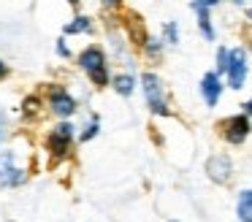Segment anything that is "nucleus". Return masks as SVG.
Listing matches in <instances>:
<instances>
[{
  "label": "nucleus",
  "instance_id": "nucleus-16",
  "mask_svg": "<svg viewBox=\"0 0 252 222\" xmlns=\"http://www.w3.org/2000/svg\"><path fill=\"white\" fill-rule=\"evenodd\" d=\"M95 135H98V117H93V122H90L87 127L82 130V135H79V141H82V144H87L90 138H95Z\"/></svg>",
  "mask_w": 252,
  "mask_h": 222
},
{
  "label": "nucleus",
  "instance_id": "nucleus-2",
  "mask_svg": "<svg viewBox=\"0 0 252 222\" xmlns=\"http://www.w3.org/2000/svg\"><path fill=\"white\" fill-rule=\"evenodd\" d=\"M141 87H144V95H147V106L152 108L155 114H160V117L171 114L168 97H165V87H163V81H160L158 76H155V73H144L141 76Z\"/></svg>",
  "mask_w": 252,
  "mask_h": 222
},
{
  "label": "nucleus",
  "instance_id": "nucleus-21",
  "mask_svg": "<svg viewBox=\"0 0 252 222\" xmlns=\"http://www.w3.org/2000/svg\"><path fill=\"white\" fill-rule=\"evenodd\" d=\"M3 76H6V63L0 60V79H3Z\"/></svg>",
  "mask_w": 252,
  "mask_h": 222
},
{
  "label": "nucleus",
  "instance_id": "nucleus-3",
  "mask_svg": "<svg viewBox=\"0 0 252 222\" xmlns=\"http://www.w3.org/2000/svg\"><path fill=\"white\" fill-rule=\"evenodd\" d=\"M71 138H73V125L71 122H60L49 135H46V149H49V155H52V165L65 160L68 149H71Z\"/></svg>",
  "mask_w": 252,
  "mask_h": 222
},
{
  "label": "nucleus",
  "instance_id": "nucleus-1",
  "mask_svg": "<svg viewBox=\"0 0 252 222\" xmlns=\"http://www.w3.org/2000/svg\"><path fill=\"white\" fill-rule=\"evenodd\" d=\"M79 65L87 70V76L93 79V84L106 87L109 84V73H106V54L100 46H87L79 54Z\"/></svg>",
  "mask_w": 252,
  "mask_h": 222
},
{
  "label": "nucleus",
  "instance_id": "nucleus-11",
  "mask_svg": "<svg viewBox=\"0 0 252 222\" xmlns=\"http://www.w3.org/2000/svg\"><path fill=\"white\" fill-rule=\"evenodd\" d=\"M236 214L241 222H252V190H244L239 195V203H236Z\"/></svg>",
  "mask_w": 252,
  "mask_h": 222
},
{
  "label": "nucleus",
  "instance_id": "nucleus-22",
  "mask_svg": "<svg viewBox=\"0 0 252 222\" xmlns=\"http://www.w3.org/2000/svg\"><path fill=\"white\" fill-rule=\"evenodd\" d=\"M250 19H252V8H250Z\"/></svg>",
  "mask_w": 252,
  "mask_h": 222
},
{
  "label": "nucleus",
  "instance_id": "nucleus-8",
  "mask_svg": "<svg viewBox=\"0 0 252 222\" xmlns=\"http://www.w3.org/2000/svg\"><path fill=\"white\" fill-rule=\"evenodd\" d=\"M49 106H52V111H55L57 117H71V114L76 111V100H73L60 84L49 87Z\"/></svg>",
  "mask_w": 252,
  "mask_h": 222
},
{
  "label": "nucleus",
  "instance_id": "nucleus-17",
  "mask_svg": "<svg viewBox=\"0 0 252 222\" xmlns=\"http://www.w3.org/2000/svg\"><path fill=\"white\" fill-rule=\"evenodd\" d=\"M38 106H41V97H38V95H30V97H25V103H22V111L33 117V114L38 111Z\"/></svg>",
  "mask_w": 252,
  "mask_h": 222
},
{
  "label": "nucleus",
  "instance_id": "nucleus-9",
  "mask_svg": "<svg viewBox=\"0 0 252 222\" xmlns=\"http://www.w3.org/2000/svg\"><path fill=\"white\" fill-rule=\"evenodd\" d=\"M201 95H203V100H206V106H217L220 95H222V81H220L217 70H209L201 79Z\"/></svg>",
  "mask_w": 252,
  "mask_h": 222
},
{
  "label": "nucleus",
  "instance_id": "nucleus-7",
  "mask_svg": "<svg viewBox=\"0 0 252 222\" xmlns=\"http://www.w3.org/2000/svg\"><path fill=\"white\" fill-rule=\"evenodd\" d=\"M206 176L217 184H228L233 176V162L228 155H212L206 160Z\"/></svg>",
  "mask_w": 252,
  "mask_h": 222
},
{
  "label": "nucleus",
  "instance_id": "nucleus-12",
  "mask_svg": "<svg viewBox=\"0 0 252 222\" xmlns=\"http://www.w3.org/2000/svg\"><path fill=\"white\" fill-rule=\"evenodd\" d=\"M111 87H114L120 95H130L136 84H133V76L130 73H120V76H114V84H111Z\"/></svg>",
  "mask_w": 252,
  "mask_h": 222
},
{
  "label": "nucleus",
  "instance_id": "nucleus-14",
  "mask_svg": "<svg viewBox=\"0 0 252 222\" xmlns=\"http://www.w3.org/2000/svg\"><path fill=\"white\" fill-rule=\"evenodd\" d=\"M228 65H230V49L220 46L217 49V76L220 73H228Z\"/></svg>",
  "mask_w": 252,
  "mask_h": 222
},
{
  "label": "nucleus",
  "instance_id": "nucleus-15",
  "mask_svg": "<svg viewBox=\"0 0 252 222\" xmlns=\"http://www.w3.org/2000/svg\"><path fill=\"white\" fill-rule=\"evenodd\" d=\"M163 38H165V43L179 41V27H176V22H165L163 25Z\"/></svg>",
  "mask_w": 252,
  "mask_h": 222
},
{
  "label": "nucleus",
  "instance_id": "nucleus-19",
  "mask_svg": "<svg viewBox=\"0 0 252 222\" xmlns=\"http://www.w3.org/2000/svg\"><path fill=\"white\" fill-rule=\"evenodd\" d=\"M57 54H60V57H68V54H71V52H68V46H65L63 41H57Z\"/></svg>",
  "mask_w": 252,
  "mask_h": 222
},
{
  "label": "nucleus",
  "instance_id": "nucleus-5",
  "mask_svg": "<svg viewBox=\"0 0 252 222\" xmlns=\"http://www.w3.org/2000/svg\"><path fill=\"white\" fill-rule=\"evenodd\" d=\"M25 182V171L17 165L14 152H0V187H17Z\"/></svg>",
  "mask_w": 252,
  "mask_h": 222
},
{
  "label": "nucleus",
  "instance_id": "nucleus-6",
  "mask_svg": "<svg viewBox=\"0 0 252 222\" xmlns=\"http://www.w3.org/2000/svg\"><path fill=\"white\" fill-rule=\"evenodd\" d=\"M247 81V52L241 46L230 49V65H228V84L233 90H241Z\"/></svg>",
  "mask_w": 252,
  "mask_h": 222
},
{
  "label": "nucleus",
  "instance_id": "nucleus-18",
  "mask_svg": "<svg viewBox=\"0 0 252 222\" xmlns=\"http://www.w3.org/2000/svg\"><path fill=\"white\" fill-rule=\"evenodd\" d=\"M144 46H147L149 57H160V52H163V43H160V38H149Z\"/></svg>",
  "mask_w": 252,
  "mask_h": 222
},
{
  "label": "nucleus",
  "instance_id": "nucleus-13",
  "mask_svg": "<svg viewBox=\"0 0 252 222\" xmlns=\"http://www.w3.org/2000/svg\"><path fill=\"white\" fill-rule=\"evenodd\" d=\"M84 30H90V19H87V16H76L73 22H68V25H65L68 35H73V32H84Z\"/></svg>",
  "mask_w": 252,
  "mask_h": 222
},
{
  "label": "nucleus",
  "instance_id": "nucleus-10",
  "mask_svg": "<svg viewBox=\"0 0 252 222\" xmlns=\"http://www.w3.org/2000/svg\"><path fill=\"white\" fill-rule=\"evenodd\" d=\"M190 8L198 14V25H201V32L206 35V41H214V27L212 19H209V11L214 8V3H192Z\"/></svg>",
  "mask_w": 252,
  "mask_h": 222
},
{
  "label": "nucleus",
  "instance_id": "nucleus-4",
  "mask_svg": "<svg viewBox=\"0 0 252 222\" xmlns=\"http://www.w3.org/2000/svg\"><path fill=\"white\" fill-rule=\"evenodd\" d=\"M252 125H250V117L247 114H236V117H228L220 122V133H222V138L228 141V144L239 146L244 144V138L250 135Z\"/></svg>",
  "mask_w": 252,
  "mask_h": 222
},
{
  "label": "nucleus",
  "instance_id": "nucleus-23",
  "mask_svg": "<svg viewBox=\"0 0 252 222\" xmlns=\"http://www.w3.org/2000/svg\"><path fill=\"white\" fill-rule=\"evenodd\" d=\"M171 222H176V220H171Z\"/></svg>",
  "mask_w": 252,
  "mask_h": 222
},
{
  "label": "nucleus",
  "instance_id": "nucleus-20",
  "mask_svg": "<svg viewBox=\"0 0 252 222\" xmlns=\"http://www.w3.org/2000/svg\"><path fill=\"white\" fill-rule=\"evenodd\" d=\"M244 114H247V117H250V114H252V97H250V100L244 103Z\"/></svg>",
  "mask_w": 252,
  "mask_h": 222
}]
</instances>
